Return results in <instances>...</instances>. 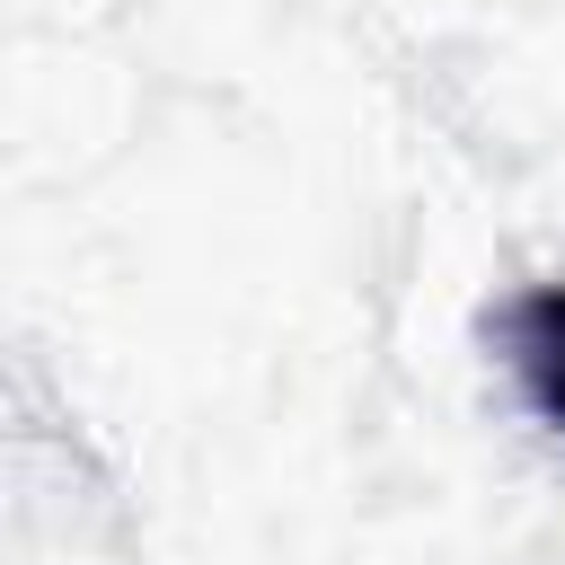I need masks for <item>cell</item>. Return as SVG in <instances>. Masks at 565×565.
<instances>
[{"label": "cell", "instance_id": "1", "mask_svg": "<svg viewBox=\"0 0 565 565\" xmlns=\"http://www.w3.org/2000/svg\"><path fill=\"white\" fill-rule=\"evenodd\" d=\"M494 344H503V371L512 388L530 397L539 424L565 433V282H530L494 309Z\"/></svg>", "mask_w": 565, "mask_h": 565}]
</instances>
